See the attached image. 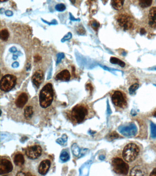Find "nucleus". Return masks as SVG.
Wrapping results in <instances>:
<instances>
[{"label":"nucleus","mask_w":156,"mask_h":176,"mask_svg":"<svg viewBox=\"0 0 156 176\" xmlns=\"http://www.w3.org/2000/svg\"><path fill=\"white\" fill-rule=\"evenodd\" d=\"M109 137L111 139H116L119 137V135L116 132H113L109 135Z\"/></svg>","instance_id":"nucleus-31"},{"label":"nucleus","mask_w":156,"mask_h":176,"mask_svg":"<svg viewBox=\"0 0 156 176\" xmlns=\"http://www.w3.org/2000/svg\"><path fill=\"white\" fill-rule=\"evenodd\" d=\"M44 73L42 71L38 70L35 72L32 78V83L39 88L43 80Z\"/></svg>","instance_id":"nucleus-10"},{"label":"nucleus","mask_w":156,"mask_h":176,"mask_svg":"<svg viewBox=\"0 0 156 176\" xmlns=\"http://www.w3.org/2000/svg\"><path fill=\"white\" fill-rule=\"evenodd\" d=\"M70 1L72 4H75V2H76V0H70Z\"/></svg>","instance_id":"nucleus-43"},{"label":"nucleus","mask_w":156,"mask_h":176,"mask_svg":"<svg viewBox=\"0 0 156 176\" xmlns=\"http://www.w3.org/2000/svg\"><path fill=\"white\" fill-rule=\"evenodd\" d=\"M60 159L63 162H67L69 159L68 153L67 152L63 151L60 155Z\"/></svg>","instance_id":"nucleus-23"},{"label":"nucleus","mask_w":156,"mask_h":176,"mask_svg":"<svg viewBox=\"0 0 156 176\" xmlns=\"http://www.w3.org/2000/svg\"><path fill=\"white\" fill-rule=\"evenodd\" d=\"M153 116L154 117H156V110L154 111V113H153Z\"/></svg>","instance_id":"nucleus-44"},{"label":"nucleus","mask_w":156,"mask_h":176,"mask_svg":"<svg viewBox=\"0 0 156 176\" xmlns=\"http://www.w3.org/2000/svg\"><path fill=\"white\" fill-rule=\"evenodd\" d=\"M88 112L87 107L83 104H78L72 108L70 117L74 122L80 123L85 120Z\"/></svg>","instance_id":"nucleus-3"},{"label":"nucleus","mask_w":156,"mask_h":176,"mask_svg":"<svg viewBox=\"0 0 156 176\" xmlns=\"http://www.w3.org/2000/svg\"><path fill=\"white\" fill-rule=\"evenodd\" d=\"M28 100V96L26 93H21L17 98L15 101L16 105L18 108H23Z\"/></svg>","instance_id":"nucleus-13"},{"label":"nucleus","mask_w":156,"mask_h":176,"mask_svg":"<svg viewBox=\"0 0 156 176\" xmlns=\"http://www.w3.org/2000/svg\"><path fill=\"white\" fill-rule=\"evenodd\" d=\"M9 51H10L11 53H14L17 51V48H16L15 47H12L9 49Z\"/></svg>","instance_id":"nucleus-35"},{"label":"nucleus","mask_w":156,"mask_h":176,"mask_svg":"<svg viewBox=\"0 0 156 176\" xmlns=\"http://www.w3.org/2000/svg\"><path fill=\"white\" fill-rule=\"evenodd\" d=\"M65 57V55L63 53H60L58 54L57 56V61H56V63L58 64L62 61V59Z\"/></svg>","instance_id":"nucleus-27"},{"label":"nucleus","mask_w":156,"mask_h":176,"mask_svg":"<svg viewBox=\"0 0 156 176\" xmlns=\"http://www.w3.org/2000/svg\"><path fill=\"white\" fill-rule=\"evenodd\" d=\"M86 88L88 90H90L91 91H92L93 89V87L92 85L90 84H88L86 85Z\"/></svg>","instance_id":"nucleus-34"},{"label":"nucleus","mask_w":156,"mask_h":176,"mask_svg":"<svg viewBox=\"0 0 156 176\" xmlns=\"http://www.w3.org/2000/svg\"><path fill=\"white\" fill-rule=\"evenodd\" d=\"M125 0H111V5L114 9L120 10L122 9Z\"/></svg>","instance_id":"nucleus-17"},{"label":"nucleus","mask_w":156,"mask_h":176,"mask_svg":"<svg viewBox=\"0 0 156 176\" xmlns=\"http://www.w3.org/2000/svg\"><path fill=\"white\" fill-rule=\"evenodd\" d=\"M145 30L144 29H141V33H142V34H144V33H145Z\"/></svg>","instance_id":"nucleus-41"},{"label":"nucleus","mask_w":156,"mask_h":176,"mask_svg":"<svg viewBox=\"0 0 156 176\" xmlns=\"http://www.w3.org/2000/svg\"><path fill=\"white\" fill-rule=\"evenodd\" d=\"M17 56L16 55H14L13 56V59L14 60H16L17 59Z\"/></svg>","instance_id":"nucleus-42"},{"label":"nucleus","mask_w":156,"mask_h":176,"mask_svg":"<svg viewBox=\"0 0 156 176\" xmlns=\"http://www.w3.org/2000/svg\"><path fill=\"white\" fill-rule=\"evenodd\" d=\"M111 100L115 106L124 109L126 108L127 100L125 95L121 91L116 90L111 96Z\"/></svg>","instance_id":"nucleus-6"},{"label":"nucleus","mask_w":156,"mask_h":176,"mask_svg":"<svg viewBox=\"0 0 156 176\" xmlns=\"http://www.w3.org/2000/svg\"><path fill=\"white\" fill-rule=\"evenodd\" d=\"M16 176H26V174H25V173H23V172H19L17 173Z\"/></svg>","instance_id":"nucleus-39"},{"label":"nucleus","mask_w":156,"mask_h":176,"mask_svg":"<svg viewBox=\"0 0 156 176\" xmlns=\"http://www.w3.org/2000/svg\"><path fill=\"white\" fill-rule=\"evenodd\" d=\"M5 14L7 16L11 17L13 15V13L12 11H10V10H7V11H6Z\"/></svg>","instance_id":"nucleus-33"},{"label":"nucleus","mask_w":156,"mask_h":176,"mask_svg":"<svg viewBox=\"0 0 156 176\" xmlns=\"http://www.w3.org/2000/svg\"><path fill=\"white\" fill-rule=\"evenodd\" d=\"M51 162L49 160H44L41 162L38 168L39 174L42 175L46 174L51 167Z\"/></svg>","instance_id":"nucleus-11"},{"label":"nucleus","mask_w":156,"mask_h":176,"mask_svg":"<svg viewBox=\"0 0 156 176\" xmlns=\"http://www.w3.org/2000/svg\"><path fill=\"white\" fill-rule=\"evenodd\" d=\"M33 113V108L32 106H28L25 108L24 109V115L26 119H30L32 117Z\"/></svg>","instance_id":"nucleus-18"},{"label":"nucleus","mask_w":156,"mask_h":176,"mask_svg":"<svg viewBox=\"0 0 156 176\" xmlns=\"http://www.w3.org/2000/svg\"><path fill=\"white\" fill-rule=\"evenodd\" d=\"M13 162L17 166H21L25 163V160L24 155L21 152H17L13 157Z\"/></svg>","instance_id":"nucleus-15"},{"label":"nucleus","mask_w":156,"mask_h":176,"mask_svg":"<svg viewBox=\"0 0 156 176\" xmlns=\"http://www.w3.org/2000/svg\"><path fill=\"white\" fill-rule=\"evenodd\" d=\"M1 2H6V1H7V0H0Z\"/></svg>","instance_id":"nucleus-45"},{"label":"nucleus","mask_w":156,"mask_h":176,"mask_svg":"<svg viewBox=\"0 0 156 176\" xmlns=\"http://www.w3.org/2000/svg\"><path fill=\"white\" fill-rule=\"evenodd\" d=\"M148 23L150 27L156 28V7L151 8L148 15Z\"/></svg>","instance_id":"nucleus-12"},{"label":"nucleus","mask_w":156,"mask_h":176,"mask_svg":"<svg viewBox=\"0 0 156 176\" xmlns=\"http://www.w3.org/2000/svg\"><path fill=\"white\" fill-rule=\"evenodd\" d=\"M1 38L3 41H6L8 40L9 36V33L8 30L6 29H2L1 30Z\"/></svg>","instance_id":"nucleus-21"},{"label":"nucleus","mask_w":156,"mask_h":176,"mask_svg":"<svg viewBox=\"0 0 156 176\" xmlns=\"http://www.w3.org/2000/svg\"><path fill=\"white\" fill-rule=\"evenodd\" d=\"M17 78L14 75L6 74L2 78L1 81V89L8 92L12 89L16 84Z\"/></svg>","instance_id":"nucleus-5"},{"label":"nucleus","mask_w":156,"mask_h":176,"mask_svg":"<svg viewBox=\"0 0 156 176\" xmlns=\"http://www.w3.org/2000/svg\"><path fill=\"white\" fill-rule=\"evenodd\" d=\"M151 127H152V136L153 137H156V125L152 123Z\"/></svg>","instance_id":"nucleus-28"},{"label":"nucleus","mask_w":156,"mask_h":176,"mask_svg":"<svg viewBox=\"0 0 156 176\" xmlns=\"http://www.w3.org/2000/svg\"><path fill=\"white\" fill-rule=\"evenodd\" d=\"M54 91L51 84L48 83L41 90L39 96L40 106L42 108L51 106L53 100Z\"/></svg>","instance_id":"nucleus-1"},{"label":"nucleus","mask_w":156,"mask_h":176,"mask_svg":"<svg viewBox=\"0 0 156 176\" xmlns=\"http://www.w3.org/2000/svg\"><path fill=\"white\" fill-rule=\"evenodd\" d=\"M57 142H58L59 144H61V145H62L61 143H63V139H58V140H57Z\"/></svg>","instance_id":"nucleus-40"},{"label":"nucleus","mask_w":156,"mask_h":176,"mask_svg":"<svg viewBox=\"0 0 156 176\" xmlns=\"http://www.w3.org/2000/svg\"><path fill=\"white\" fill-rule=\"evenodd\" d=\"M71 38H72V34H71V33H68L66 35L64 36V37H63V39H62V42H64L66 41H69V40H70Z\"/></svg>","instance_id":"nucleus-26"},{"label":"nucleus","mask_w":156,"mask_h":176,"mask_svg":"<svg viewBox=\"0 0 156 176\" xmlns=\"http://www.w3.org/2000/svg\"><path fill=\"white\" fill-rule=\"evenodd\" d=\"M71 150H72L73 154L76 156H78L80 152L79 148L78 147V145L76 143L72 145V147H71Z\"/></svg>","instance_id":"nucleus-22"},{"label":"nucleus","mask_w":156,"mask_h":176,"mask_svg":"<svg viewBox=\"0 0 156 176\" xmlns=\"http://www.w3.org/2000/svg\"><path fill=\"white\" fill-rule=\"evenodd\" d=\"M154 69H155V70H156V68H155Z\"/></svg>","instance_id":"nucleus-46"},{"label":"nucleus","mask_w":156,"mask_h":176,"mask_svg":"<svg viewBox=\"0 0 156 176\" xmlns=\"http://www.w3.org/2000/svg\"><path fill=\"white\" fill-rule=\"evenodd\" d=\"M42 20L44 22V23L49 25H57V22L55 20H53L51 22H47V21H45V20H44V19H42Z\"/></svg>","instance_id":"nucleus-30"},{"label":"nucleus","mask_w":156,"mask_h":176,"mask_svg":"<svg viewBox=\"0 0 156 176\" xmlns=\"http://www.w3.org/2000/svg\"><path fill=\"white\" fill-rule=\"evenodd\" d=\"M13 166L11 161L6 157H1L0 162V174L5 175L12 172Z\"/></svg>","instance_id":"nucleus-9"},{"label":"nucleus","mask_w":156,"mask_h":176,"mask_svg":"<svg viewBox=\"0 0 156 176\" xmlns=\"http://www.w3.org/2000/svg\"><path fill=\"white\" fill-rule=\"evenodd\" d=\"M19 64L18 62H15L12 64V67L13 68H16L19 66Z\"/></svg>","instance_id":"nucleus-36"},{"label":"nucleus","mask_w":156,"mask_h":176,"mask_svg":"<svg viewBox=\"0 0 156 176\" xmlns=\"http://www.w3.org/2000/svg\"><path fill=\"white\" fill-rule=\"evenodd\" d=\"M150 176H156V168H154V169L152 171V173L150 174Z\"/></svg>","instance_id":"nucleus-37"},{"label":"nucleus","mask_w":156,"mask_h":176,"mask_svg":"<svg viewBox=\"0 0 156 176\" xmlns=\"http://www.w3.org/2000/svg\"><path fill=\"white\" fill-rule=\"evenodd\" d=\"M140 151V148L135 143H129L123 149L122 157L125 162H131L137 158Z\"/></svg>","instance_id":"nucleus-2"},{"label":"nucleus","mask_w":156,"mask_h":176,"mask_svg":"<svg viewBox=\"0 0 156 176\" xmlns=\"http://www.w3.org/2000/svg\"><path fill=\"white\" fill-rule=\"evenodd\" d=\"M55 9L59 12H63L66 10V6L63 3L58 4L56 5L55 7Z\"/></svg>","instance_id":"nucleus-24"},{"label":"nucleus","mask_w":156,"mask_h":176,"mask_svg":"<svg viewBox=\"0 0 156 176\" xmlns=\"http://www.w3.org/2000/svg\"><path fill=\"white\" fill-rule=\"evenodd\" d=\"M110 61L112 64H118V65H120L121 67H124L125 65V62H123V61L120 60L118 58H116V57H111L110 59Z\"/></svg>","instance_id":"nucleus-19"},{"label":"nucleus","mask_w":156,"mask_h":176,"mask_svg":"<svg viewBox=\"0 0 156 176\" xmlns=\"http://www.w3.org/2000/svg\"><path fill=\"white\" fill-rule=\"evenodd\" d=\"M70 75L67 70H64L56 75L55 80H57L68 81L70 80Z\"/></svg>","instance_id":"nucleus-14"},{"label":"nucleus","mask_w":156,"mask_h":176,"mask_svg":"<svg viewBox=\"0 0 156 176\" xmlns=\"http://www.w3.org/2000/svg\"><path fill=\"white\" fill-rule=\"evenodd\" d=\"M92 26L93 28L95 30H97V29L99 27V26H100V25H99V24L98 22L94 21L92 22Z\"/></svg>","instance_id":"nucleus-29"},{"label":"nucleus","mask_w":156,"mask_h":176,"mask_svg":"<svg viewBox=\"0 0 156 176\" xmlns=\"http://www.w3.org/2000/svg\"><path fill=\"white\" fill-rule=\"evenodd\" d=\"M112 166L116 174L122 175L128 174L129 166L127 162L120 157H116L112 160Z\"/></svg>","instance_id":"nucleus-4"},{"label":"nucleus","mask_w":156,"mask_h":176,"mask_svg":"<svg viewBox=\"0 0 156 176\" xmlns=\"http://www.w3.org/2000/svg\"><path fill=\"white\" fill-rule=\"evenodd\" d=\"M153 0H139V5L143 8L149 7L152 4Z\"/></svg>","instance_id":"nucleus-20"},{"label":"nucleus","mask_w":156,"mask_h":176,"mask_svg":"<svg viewBox=\"0 0 156 176\" xmlns=\"http://www.w3.org/2000/svg\"><path fill=\"white\" fill-rule=\"evenodd\" d=\"M117 20L120 26L124 29H130L131 28L133 25L132 18L128 15H119L117 18Z\"/></svg>","instance_id":"nucleus-7"},{"label":"nucleus","mask_w":156,"mask_h":176,"mask_svg":"<svg viewBox=\"0 0 156 176\" xmlns=\"http://www.w3.org/2000/svg\"><path fill=\"white\" fill-rule=\"evenodd\" d=\"M138 87H139V84H135L132 85L129 88L130 94L131 95L134 94V93L135 92V90L138 88Z\"/></svg>","instance_id":"nucleus-25"},{"label":"nucleus","mask_w":156,"mask_h":176,"mask_svg":"<svg viewBox=\"0 0 156 176\" xmlns=\"http://www.w3.org/2000/svg\"><path fill=\"white\" fill-rule=\"evenodd\" d=\"M78 33H79V34H82H82H84V33H85V32H84V29H79L78 30Z\"/></svg>","instance_id":"nucleus-38"},{"label":"nucleus","mask_w":156,"mask_h":176,"mask_svg":"<svg viewBox=\"0 0 156 176\" xmlns=\"http://www.w3.org/2000/svg\"><path fill=\"white\" fill-rule=\"evenodd\" d=\"M70 15V20L73 21H80V19L79 18H76L74 16H73L72 14L71 13H69Z\"/></svg>","instance_id":"nucleus-32"},{"label":"nucleus","mask_w":156,"mask_h":176,"mask_svg":"<svg viewBox=\"0 0 156 176\" xmlns=\"http://www.w3.org/2000/svg\"><path fill=\"white\" fill-rule=\"evenodd\" d=\"M42 149L40 146L34 145L28 147L25 150V154L29 159H34L39 158L42 154Z\"/></svg>","instance_id":"nucleus-8"},{"label":"nucleus","mask_w":156,"mask_h":176,"mask_svg":"<svg viewBox=\"0 0 156 176\" xmlns=\"http://www.w3.org/2000/svg\"><path fill=\"white\" fill-rule=\"evenodd\" d=\"M130 175L144 176L145 175V169L141 166H136L131 170Z\"/></svg>","instance_id":"nucleus-16"}]
</instances>
